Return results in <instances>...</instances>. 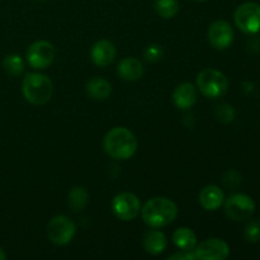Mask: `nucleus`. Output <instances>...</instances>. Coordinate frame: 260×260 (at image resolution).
<instances>
[{"mask_svg": "<svg viewBox=\"0 0 260 260\" xmlns=\"http://www.w3.org/2000/svg\"><path fill=\"white\" fill-rule=\"evenodd\" d=\"M104 151L116 160H127L137 151L136 136L126 127H114L107 132L103 141Z\"/></svg>", "mask_w": 260, "mask_h": 260, "instance_id": "1", "label": "nucleus"}, {"mask_svg": "<svg viewBox=\"0 0 260 260\" xmlns=\"http://www.w3.org/2000/svg\"><path fill=\"white\" fill-rule=\"evenodd\" d=\"M141 215L145 223L151 228H164L175 220L178 207L169 198L155 197L145 203Z\"/></svg>", "mask_w": 260, "mask_h": 260, "instance_id": "2", "label": "nucleus"}, {"mask_svg": "<svg viewBox=\"0 0 260 260\" xmlns=\"http://www.w3.org/2000/svg\"><path fill=\"white\" fill-rule=\"evenodd\" d=\"M22 91L27 102L35 106H43L51 99L53 93L52 81L43 74H27L22 84Z\"/></svg>", "mask_w": 260, "mask_h": 260, "instance_id": "3", "label": "nucleus"}, {"mask_svg": "<svg viewBox=\"0 0 260 260\" xmlns=\"http://www.w3.org/2000/svg\"><path fill=\"white\" fill-rule=\"evenodd\" d=\"M197 88L207 98H220L229 90V80L216 69H205L197 76Z\"/></svg>", "mask_w": 260, "mask_h": 260, "instance_id": "4", "label": "nucleus"}, {"mask_svg": "<svg viewBox=\"0 0 260 260\" xmlns=\"http://www.w3.org/2000/svg\"><path fill=\"white\" fill-rule=\"evenodd\" d=\"M236 27L244 33L254 35L260 30V4L254 2H246L239 5L235 10Z\"/></svg>", "mask_w": 260, "mask_h": 260, "instance_id": "5", "label": "nucleus"}, {"mask_svg": "<svg viewBox=\"0 0 260 260\" xmlns=\"http://www.w3.org/2000/svg\"><path fill=\"white\" fill-rule=\"evenodd\" d=\"M225 202V212L234 221L248 220L255 212V202L253 198L244 193L231 194Z\"/></svg>", "mask_w": 260, "mask_h": 260, "instance_id": "6", "label": "nucleus"}, {"mask_svg": "<svg viewBox=\"0 0 260 260\" xmlns=\"http://www.w3.org/2000/svg\"><path fill=\"white\" fill-rule=\"evenodd\" d=\"M76 226L68 216H55L47 225V236L56 245H66L73 240Z\"/></svg>", "mask_w": 260, "mask_h": 260, "instance_id": "7", "label": "nucleus"}, {"mask_svg": "<svg viewBox=\"0 0 260 260\" xmlns=\"http://www.w3.org/2000/svg\"><path fill=\"white\" fill-rule=\"evenodd\" d=\"M113 212L119 220L122 221H132L139 216L141 211V203L136 194L129 192L119 193L116 196L112 202Z\"/></svg>", "mask_w": 260, "mask_h": 260, "instance_id": "8", "label": "nucleus"}, {"mask_svg": "<svg viewBox=\"0 0 260 260\" xmlns=\"http://www.w3.org/2000/svg\"><path fill=\"white\" fill-rule=\"evenodd\" d=\"M55 55L56 51L52 43L47 41H37L28 47L27 61L30 68L42 70L53 62Z\"/></svg>", "mask_w": 260, "mask_h": 260, "instance_id": "9", "label": "nucleus"}, {"mask_svg": "<svg viewBox=\"0 0 260 260\" xmlns=\"http://www.w3.org/2000/svg\"><path fill=\"white\" fill-rule=\"evenodd\" d=\"M196 259L223 260L230 255V248L222 239H207L194 248Z\"/></svg>", "mask_w": 260, "mask_h": 260, "instance_id": "10", "label": "nucleus"}, {"mask_svg": "<svg viewBox=\"0 0 260 260\" xmlns=\"http://www.w3.org/2000/svg\"><path fill=\"white\" fill-rule=\"evenodd\" d=\"M208 41L217 50H225L230 47L234 41V29L226 20H217L212 23L207 32Z\"/></svg>", "mask_w": 260, "mask_h": 260, "instance_id": "11", "label": "nucleus"}, {"mask_svg": "<svg viewBox=\"0 0 260 260\" xmlns=\"http://www.w3.org/2000/svg\"><path fill=\"white\" fill-rule=\"evenodd\" d=\"M116 47H114L113 43L111 41L102 40L98 41L93 45L90 50V56L93 62L96 66H101V68H106L109 63L113 62L114 57H116Z\"/></svg>", "mask_w": 260, "mask_h": 260, "instance_id": "12", "label": "nucleus"}, {"mask_svg": "<svg viewBox=\"0 0 260 260\" xmlns=\"http://www.w3.org/2000/svg\"><path fill=\"white\" fill-rule=\"evenodd\" d=\"M225 194L217 185H207L200 193V203L205 210L216 211L222 206Z\"/></svg>", "mask_w": 260, "mask_h": 260, "instance_id": "13", "label": "nucleus"}, {"mask_svg": "<svg viewBox=\"0 0 260 260\" xmlns=\"http://www.w3.org/2000/svg\"><path fill=\"white\" fill-rule=\"evenodd\" d=\"M173 101L180 109H188L194 106L197 101V90L190 83H183L175 88L173 93Z\"/></svg>", "mask_w": 260, "mask_h": 260, "instance_id": "14", "label": "nucleus"}, {"mask_svg": "<svg viewBox=\"0 0 260 260\" xmlns=\"http://www.w3.org/2000/svg\"><path fill=\"white\" fill-rule=\"evenodd\" d=\"M117 73L123 80L135 81L139 80L144 74V66L141 61L135 57H124L119 61L117 66Z\"/></svg>", "mask_w": 260, "mask_h": 260, "instance_id": "15", "label": "nucleus"}, {"mask_svg": "<svg viewBox=\"0 0 260 260\" xmlns=\"http://www.w3.org/2000/svg\"><path fill=\"white\" fill-rule=\"evenodd\" d=\"M168 245L167 238L164 234L159 230H151L145 235L144 248L145 250L152 255H159L165 250Z\"/></svg>", "mask_w": 260, "mask_h": 260, "instance_id": "16", "label": "nucleus"}, {"mask_svg": "<svg viewBox=\"0 0 260 260\" xmlns=\"http://www.w3.org/2000/svg\"><path fill=\"white\" fill-rule=\"evenodd\" d=\"M86 93L96 101H104L108 98L112 93V86L109 81H107L103 78H95L90 79L86 84Z\"/></svg>", "mask_w": 260, "mask_h": 260, "instance_id": "17", "label": "nucleus"}, {"mask_svg": "<svg viewBox=\"0 0 260 260\" xmlns=\"http://www.w3.org/2000/svg\"><path fill=\"white\" fill-rule=\"evenodd\" d=\"M173 241L180 250H194L197 245V236L190 229L180 228L173 234Z\"/></svg>", "mask_w": 260, "mask_h": 260, "instance_id": "18", "label": "nucleus"}, {"mask_svg": "<svg viewBox=\"0 0 260 260\" xmlns=\"http://www.w3.org/2000/svg\"><path fill=\"white\" fill-rule=\"evenodd\" d=\"M88 192L83 187L73 188L69 193V206H70L74 212H79V211L84 210L85 206L88 205Z\"/></svg>", "mask_w": 260, "mask_h": 260, "instance_id": "19", "label": "nucleus"}, {"mask_svg": "<svg viewBox=\"0 0 260 260\" xmlns=\"http://www.w3.org/2000/svg\"><path fill=\"white\" fill-rule=\"evenodd\" d=\"M3 68L10 76H18L24 70V61L19 55H8L3 61Z\"/></svg>", "mask_w": 260, "mask_h": 260, "instance_id": "20", "label": "nucleus"}, {"mask_svg": "<svg viewBox=\"0 0 260 260\" xmlns=\"http://www.w3.org/2000/svg\"><path fill=\"white\" fill-rule=\"evenodd\" d=\"M155 9L160 17L173 18L179 10V3L178 0H155Z\"/></svg>", "mask_w": 260, "mask_h": 260, "instance_id": "21", "label": "nucleus"}, {"mask_svg": "<svg viewBox=\"0 0 260 260\" xmlns=\"http://www.w3.org/2000/svg\"><path fill=\"white\" fill-rule=\"evenodd\" d=\"M216 117H217L218 121H221L222 123H230V122L234 121V118H235V111H234V108L230 104H221V106L217 107Z\"/></svg>", "mask_w": 260, "mask_h": 260, "instance_id": "22", "label": "nucleus"}, {"mask_svg": "<svg viewBox=\"0 0 260 260\" xmlns=\"http://www.w3.org/2000/svg\"><path fill=\"white\" fill-rule=\"evenodd\" d=\"M245 239L249 243H258L260 240V222L253 221L245 228Z\"/></svg>", "mask_w": 260, "mask_h": 260, "instance_id": "23", "label": "nucleus"}, {"mask_svg": "<svg viewBox=\"0 0 260 260\" xmlns=\"http://www.w3.org/2000/svg\"><path fill=\"white\" fill-rule=\"evenodd\" d=\"M240 182H241L240 175H239L235 170H230V172L226 173L225 177H223V183H225L226 187L235 188L240 184Z\"/></svg>", "mask_w": 260, "mask_h": 260, "instance_id": "24", "label": "nucleus"}, {"mask_svg": "<svg viewBox=\"0 0 260 260\" xmlns=\"http://www.w3.org/2000/svg\"><path fill=\"white\" fill-rule=\"evenodd\" d=\"M161 47L157 45H151L147 47L145 56H146L147 61H156L161 58Z\"/></svg>", "mask_w": 260, "mask_h": 260, "instance_id": "25", "label": "nucleus"}, {"mask_svg": "<svg viewBox=\"0 0 260 260\" xmlns=\"http://www.w3.org/2000/svg\"><path fill=\"white\" fill-rule=\"evenodd\" d=\"M169 259H178V260H192L196 259L194 250H179L178 253L173 254L169 256Z\"/></svg>", "mask_w": 260, "mask_h": 260, "instance_id": "26", "label": "nucleus"}, {"mask_svg": "<svg viewBox=\"0 0 260 260\" xmlns=\"http://www.w3.org/2000/svg\"><path fill=\"white\" fill-rule=\"evenodd\" d=\"M5 259H7V254H5L4 250L0 248V260H5Z\"/></svg>", "mask_w": 260, "mask_h": 260, "instance_id": "27", "label": "nucleus"}, {"mask_svg": "<svg viewBox=\"0 0 260 260\" xmlns=\"http://www.w3.org/2000/svg\"><path fill=\"white\" fill-rule=\"evenodd\" d=\"M196 2H205V0H196Z\"/></svg>", "mask_w": 260, "mask_h": 260, "instance_id": "28", "label": "nucleus"}]
</instances>
